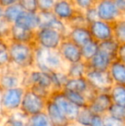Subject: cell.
I'll return each mask as SVG.
<instances>
[{
	"instance_id": "cell-48",
	"label": "cell",
	"mask_w": 125,
	"mask_h": 126,
	"mask_svg": "<svg viewBox=\"0 0 125 126\" xmlns=\"http://www.w3.org/2000/svg\"><path fill=\"white\" fill-rule=\"evenodd\" d=\"M97 1H100V0H96V2H97Z\"/></svg>"
},
{
	"instance_id": "cell-27",
	"label": "cell",
	"mask_w": 125,
	"mask_h": 126,
	"mask_svg": "<svg viewBox=\"0 0 125 126\" xmlns=\"http://www.w3.org/2000/svg\"><path fill=\"white\" fill-rule=\"evenodd\" d=\"M52 80V84H53L54 92L56 91H63L69 77L68 74L65 70H59V71H55L51 73Z\"/></svg>"
},
{
	"instance_id": "cell-8",
	"label": "cell",
	"mask_w": 125,
	"mask_h": 126,
	"mask_svg": "<svg viewBox=\"0 0 125 126\" xmlns=\"http://www.w3.org/2000/svg\"><path fill=\"white\" fill-rule=\"evenodd\" d=\"M23 86L25 88L32 86L40 87L54 92L51 73L40 70L35 67L25 71Z\"/></svg>"
},
{
	"instance_id": "cell-9",
	"label": "cell",
	"mask_w": 125,
	"mask_h": 126,
	"mask_svg": "<svg viewBox=\"0 0 125 126\" xmlns=\"http://www.w3.org/2000/svg\"><path fill=\"white\" fill-rule=\"evenodd\" d=\"M94 7L96 9L98 18L111 23H114L124 16L117 8L114 0L97 1Z\"/></svg>"
},
{
	"instance_id": "cell-40",
	"label": "cell",
	"mask_w": 125,
	"mask_h": 126,
	"mask_svg": "<svg viewBox=\"0 0 125 126\" xmlns=\"http://www.w3.org/2000/svg\"><path fill=\"white\" fill-rule=\"evenodd\" d=\"M104 120L105 126H125V120L113 118L108 114L104 115Z\"/></svg>"
},
{
	"instance_id": "cell-18",
	"label": "cell",
	"mask_w": 125,
	"mask_h": 126,
	"mask_svg": "<svg viewBox=\"0 0 125 126\" xmlns=\"http://www.w3.org/2000/svg\"><path fill=\"white\" fill-rule=\"evenodd\" d=\"M45 111L50 118L53 126H69L72 125L69 119L64 116V114L61 111L58 106L55 104L51 99L47 100Z\"/></svg>"
},
{
	"instance_id": "cell-20",
	"label": "cell",
	"mask_w": 125,
	"mask_h": 126,
	"mask_svg": "<svg viewBox=\"0 0 125 126\" xmlns=\"http://www.w3.org/2000/svg\"><path fill=\"white\" fill-rule=\"evenodd\" d=\"M113 60L115 59L111 56L107 54L105 51L98 50V52L88 62H87V63L89 69L98 70H108Z\"/></svg>"
},
{
	"instance_id": "cell-30",
	"label": "cell",
	"mask_w": 125,
	"mask_h": 126,
	"mask_svg": "<svg viewBox=\"0 0 125 126\" xmlns=\"http://www.w3.org/2000/svg\"><path fill=\"white\" fill-rule=\"evenodd\" d=\"M94 114V113L91 111L88 106L81 107L75 124H77L80 126H89Z\"/></svg>"
},
{
	"instance_id": "cell-39",
	"label": "cell",
	"mask_w": 125,
	"mask_h": 126,
	"mask_svg": "<svg viewBox=\"0 0 125 126\" xmlns=\"http://www.w3.org/2000/svg\"><path fill=\"white\" fill-rule=\"evenodd\" d=\"M56 0H39L38 12H50L55 4Z\"/></svg>"
},
{
	"instance_id": "cell-14",
	"label": "cell",
	"mask_w": 125,
	"mask_h": 126,
	"mask_svg": "<svg viewBox=\"0 0 125 126\" xmlns=\"http://www.w3.org/2000/svg\"><path fill=\"white\" fill-rule=\"evenodd\" d=\"M63 90H69V91L79 92L86 95L88 102L97 93L96 91L89 85L87 80L85 76L83 77L69 78Z\"/></svg>"
},
{
	"instance_id": "cell-3",
	"label": "cell",
	"mask_w": 125,
	"mask_h": 126,
	"mask_svg": "<svg viewBox=\"0 0 125 126\" xmlns=\"http://www.w3.org/2000/svg\"><path fill=\"white\" fill-rule=\"evenodd\" d=\"M65 37L57 30L47 27H40L35 31L34 46L44 49L57 50Z\"/></svg>"
},
{
	"instance_id": "cell-7",
	"label": "cell",
	"mask_w": 125,
	"mask_h": 126,
	"mask_svg": "<svg viewBox=\"0 0 125 126\" xmlns=\"http://www.w3.org/2000/svg\"><path fill=\"white\" fill-rule=\"evenodd\" d=\"M89 85L96 92H109L114 82L108 70L89 69L85 75Z\"/></svg>"
},
{
	"instance_id": "cell-38",
	"label": "cell",
	"mask_w": 125,
	"mask_h": 126,
	"mask_svg": "<svg viewBox=\"0 0 125 126\" xmlns=\"http://www.w3.org/2000/svg\"><path fill=\"white\" fill-rule=\"evenodd\" d=\"M72 2L77 10L82 12L94 7L96 3V0H72Z\"/></svg>"
},
{
	"instance_id": "cell-16",
	"label": "cell",
	"mask_w": 125,
	"mask_h": 126,
	"mask_svg": "<svg viewBox=\"0 0 125 126\" xmlns=\"http://www.w3.org/2000/svg\"><path fill=\"white\" fill-rule=\"evenodd\" d=\"M40 16V27H47L57 30L66 36L69 30V26L66 22L57 18L52 11L50 12H39Z\"/></svg>"
},
{
	"instance_id": "cell-49",
	"label": "cell",
	"mask_w": 125,
	"mask_h": 126,
	"mask_svg": "<svg viewBox=\"0 0 125 126\" xmlns=\"http://www.w3.org/2000/svg\"><path fill=\"white\" fill-rule=\"evenodd\" d=\"M0 70H1V69H0Z\"/></svg>"
},
{
	"instance_id": "cell-36",
	"label": "cell",
	"mask_w": 125,
	"mask_h": 126,
	"mask_svg": "<svg viewBox=\"0 0 125 126\" xmlns=\"http://www.w3.org/2000/svg\"><path fill=\"white\" fill-rule=\"evenodd\" d=\"M69 27H79V26H88L87 19H86L84 13L82 11H79L75 14V16L71 19L68 23Z\"/></svg>"
},
{
	"instance_id": "cell-31",
	"label": "cell",
	"mask_w": 125,
	"mask_h": 126,
	"mask_svg": "<svg viewBox=\"0 0 125 126\" xmlns=\"http://www.w3.org/2000/svg\"><path fill=\"white\" fill-rule=\"evenodd\" d=\"M119 47V43L115 39L105 40V41L99 42V50L105 51L107 54L111 56L114 59L117 58V50Z\"/></svg>"
},
{
	"instance_id": "cell-45",
	"label": "cell",
	"mask_w": 125,
	"mask_h": 126,
	"mask_svg": "<svg viewBox=\"0 0 125 126\" xmlns=\"http://www.w3.org/2000/svg\"><path fill=\"white\" fill-rule=\"evenodd\" d=\"M121 13L125 16V0H114Z\"/></svg>"
},
{
	"instance_id": "cell-10",
	"label": "cell",
	"mask_w": 125,
	"mask_h": 126,
	"mask_svg": "<svg viewBox=\"0 0 125 126\" xmlns=\"http://www.w3.org/2000/svg\"><path fill=\"white\" fill-rule=\"evenodd\" d=\"M50 99L58 106L61 111L64 114V116L68 118L70 123H75V119H76L81 107L77 106L73 102H71L65 96L63 91L53 92L52 96L50 97Z\"/></svg>"
},
{
	"instance_id": "cell-43",
	"label": "cell",
	"mask_w": 125,
	"mask_h": 126,
	"mask_svg": "<svg viewBox=\"0 0 125 126\" xmlns=\"http://www.w3.org/2000/svg\"><path fill=\"white\" fill-rule=\"evenodd\" d=\"M117 59L122 61L125 63V43L119 44L118 50H117Z\"/></svg>"
},
{
	"instance_id": "cell-34",
	"label": "cell",
	"mask_w": 125,
	"mask_h": 126,
	"mask_svg": "<svg viewBox=\"0 0 125 126\" xmlns=\"http://www.w3.org/2000/svg\"><path fill=\"white\" fill-rule=\"evenodd\" d=\"M12 25L13 24L6 21L3 17L0 19V39L4 41L10 40Z\"/></svg>"
},
{
	"instance_id": "cell-2",
	"label": "cell",
	"mask_w": 125,
	"mask_h": 126,
	"mask_svg": "<svg viewBox=\"0 0 125 126\" xmlns=\"http://www.w3.org/2000/svg\"><path fill=\"white\" fill-rule=\"evenodd\" d=\"M67 64L58 50H50L35 47L34 67L40 70L52 73L59 70L66 71Z\"/></svg>"
},
{
	"instance_id": "cell-23",
	"label": "cell",
	"mask_w": 125,
	"mask_h": 126,
	"mask_svg": "<svg viewBox=\"0 0 125 126\" xmlns=\"http://www.w3.org/2000/svg\"><path fill=\"white\" fill-rule=\"evenodd\" d=\"M87 70H88V66H87V62L82 60V61L77 62V63L68 64L66 69V73L70 78L83 77L85 76Z\"/></svg>"
},
{
	"instance_id": "cell-25",
	"label": "cell",
	"mask_w": 125,
	"mask_h": 126,
	"mask_svg": "<svg viewBox=\"0 0 125 126\" xmlns=\"http://www.w3.org/2000/svg\"><path fill=\"white\" fill-rule=\"evenodd\" d=\"M23 11V9L20 6V4L15 3L3 9V17L11 24H15Z\"/></svg>"
},
{
	"instance_id": "cell-44",
	"label": "cell",
	"mask_w": 125,
	"mask_h": 126,
	"mask_svg": "<svg viewBox=\"0 0 125 126\" xmlns=\"http://www.w3.org/2000/svg\"><path fill=\"white\" fill-rule=\"evenodd\" d=\"M18 1L19 0H0V7L4 9L6 7L10 6V5L18 3Z\"/></svg>"
},
{
	"instance_id": "cell-21",
	"label": "cell",
	"mask_w": 125,
	"mask_h": 126,
	"mask_svg": "<svg viewBox=\"0 0 125 126\" xmlns=\"http://www.w3.org/2000/svg\"><path fill=\"white\" fill-rule=\"evenodd\" d=\"M15 24L35 32L40 27V14L39 12H30L24 10Z\"/></svg>"
},
{
	"instance_id": "cell-11",
	"label": "cell",
	"mask_w": 125,
	"mask_h": 126,
	"mask_svg": "<svg viewBox=\"0 0 125 126\" xmlns=\"http://www.w3.org/2000/svg\"><path fill=\"white\" fill-rule=\"evenodd\" d=\"M88 28L92 38L98 43L114 39L113 23L97 19L88 24Z\"/></svg>"
},
{
	"instance_id": "cell-12",
	"label": "cell",
	"mask_w": 125,
	"mask_h": 126,
	"mask_svg": "<svg viewBox=\"0 0 125 126\" xmlns=\"http://www.w3.org/2000/svg\"><path fill=\"white\" fill-rule=\"evenodd\" d=\"M58 51L61 57L67 64L77 63L82 61V55L81 47L70 40L67 37L63 40L61 45L58 47Z\"/></svg>"
},
{
	"instance_id": "cell-28",
	"label": "cell",
	"mask_w": 125,
	"mask_h": 126,
	"mask_svg": "<svg viewBox=\"0 0 125 126\" xmlns=\"http://www.w3.org/2000/svg\"><path fill=\"white\" fill-rule=\"evenodd\" d=\"M63 93L71 102H73L79 107H83L88 105V100L83 94L79 93V92L69 91V90H63Z\"/></svg>"
},
{
	"instance_id": "cell-26",
	"label": "cell",
	"mask_w": 125,
	"mask_h": 126,
	"mask_svg": "<svg viewBox=\"0 0 125 126\" xmlns=\"http://www.w3.org/2000/svg\"><path fill=\"white\" fill-rule=\"evenodd\" d=\"M112 103L125 106V86L120 84H113L109 91Z\"/></svg>"
},
{
	"instance_id": "cell-6",
	"label": "cell",
	"mask_w": 125,
	"mask_h": 126,
	"mask_svg": "<svg viewBox=\"0 0 125 126\" xmlns=\"http://www.w3.org/2000/svg\"><path fill=\"white\" fill-rule=\"evenodd\" d=\"M25 71L12 64L0 70V90L10 89L23 86Z\"/></svg>"
},
{
	"instance_id": "cell-41",
	"label": "cell",
	"mask_w": 125,
	"mask_h": 126,
	"mask_svg": "<svg viewBox=\"0 0 125 126\" xmlns=\"http://www.w3.org/2000/svg\"><path fill=\"white\" fill-rule=\"evenodd\" d=\"M83 13H84V16H85L86 19H87V22H88V24L90 23V22L97 20V19H98V15H97L96 9H95L94 6L92 7V8H90V9H88V10H85Z\"/></svg>"
},
{
	"instance_id": "cell-24",
	"label": "cell",
	"mask_w": 125,
	"mask_h": 126,
	"mask_svg": "<svg viewBox=\"0 0 125 126\" xmlns=\"http://www.w3.org/2000/svg\"><path fill=\"white\" fill-rule=\"evenodd\" d=\"M81 50H82V59L85 62H88L99 50V43L92 39L83 46H82Z\"/></svg>"
},
{
	"instance_id": "cell-46",
	"label": "cell",
	"mask_w": 125,
	"mask_h": 126,
	"mask_svg": "<svg viewBox=\"0 0 125 126\" xmlns=\"http://www.w3.org/2000/svg\"><path fill=\"white\" fill-rule=\"evenodd\" d=\"M3 9L2 7H0V19L3 18Z\"/></svg>"
},
{
	"instance_id": "cell-42",
	"label": "cell",
	"mask_w": 125,
	"mask_h": 126,
	"mask_svg": "<svg viewBox=\"0 0 125 126\" xmlns=\"http://www.w3.org/2000/svg\"><path fill=\"white\" fill-rule=\"evenodd\" d=\"M89 126H105V120H104V115L94 114Z\"/></svg>"
},
{
	"instance_id": "cell-1",
	"label": "cell",
	"mask_w": 125,
	"mask_h": 126,
	"mask_svg": "<svg viewBox=\"0 0 125 126\" xmlns=\"http://www.w3.org/2000/svg\"><path fill=\"white\" fill-rule=\"evenodd\" d=\"M11 64L26 71L34 67L35 46L34 44L19 43L9 41Z\"/></svg>"
},
{
	"instance_id": "cell-4",
	"label": "cell",
	"mask_w": 125,
	"mask_h": 126,
	"mask_svg": "<svg viewBox=\"0 0 125 126\" xmlns=\"http://www.w3.org/2000/svg\"><path fill=\"white\" fill-rule=\"evenodd\" d=\"M26 88L24 86L16 87L2 91L1 109L2 114H10L19 111Z\"/></svg>"
},
{
	"instance_id": "cell-32",
	"label": "cell",
	"mask_w": 125,
	"mask_h": 126,
	"mask_svg": "<svg viewBox=\"0 0 125 126\" xmlns=\"http://www.w3.org/2000/svg\"><path fill=\"white\" fill-rule=\"evenodd\" d=\"M29 124L31 126H53L45 111L29 117Z\"/></svg>"
},
{
	"instance_id": "cell-29",
	"label": "cell",
	"mask_w": 125,
	"mask_h": 126,
	"mask_svg": "<svg viewBox=\"0 0 125 126\" xmlns=\"http://www.w3.org/2000/svg\"><path fill=\"white\" fill-rule=\"evenodd\" d=\"M113 33L114 39L119 44L125 43V16L113 23Z\"/></svg>"
},
{
	"instance_id": "cell-47",
	"label": "cell",
	"mask_w": 125,
	"mask_h": 126,
	"mask_svg": "<svg viewBox=\"0 0 125 126\" xmlns=\"http://www.w3.org/2000/svg\"><path fill=\"white\" fill-rule=\"evenodd\" d=\"M5 42H7V41H4V40H3L2 39H0V47H1L2 46H3V44L5 43Z\"/></svg>"
},
{
	"instance_id": "cell-5",
	"label": "cell",
	"mask_w": 125,
	"mask_h": 126,
	"mask_svg": "<svg viewBox=\"0 0 125 126\" xmlns=\"http://www.w3.org/2000/svg\"><path fill=\"white\" fill-rule=\"evenodd\" d=\"M47 100H48L37 94L30 88H26V91L24 93L19 110L28 117H31L45 111Z\"/></svg>"
},
{
	"instance_id": "cell-33",
	"label": "cell",
	"mask_w": 125,
	"mask_h": 126,
	"mask_svg": "<svg viewBox=\"0 0 125 126\" xmlns=\"http://www.w3.org/2000/svg\"><path fill=\"white\" fill-rule=\"evenodd\" d=\"M9 41L5 42L0 47V69H3L5 67L11 64L10 61V51H9Z\"/></svg>"
},
{
	"instance_id": "cell-50",
	"label": "cell",
	"mask_w": 125,
	"mask_h": 126,
	"mask_svg": "<svg viewBox=\"0 0 125 126\" xmlns=\"http://www.w3.org/2000/svg\"><path fill=\"white\" fill-rule=\"evenodd\" d=\"M70 125H69V126H70Z\"/></svg>"
},
{
	"instance_id": "cell-17",
	"label": "cell",
	"mask_w": 125,
	"mask_h": 126,
	"mask_svg": "<svg viewBox=\"0 0 125 126\" xmlns=\"http://www.w3.org/2000/svg\"><path fill=\"white\" fill-rule=\"evenodd\" d=\"M66 37L75 42L79 47H82L93 39L90 31H89L88 26L69 27Z\"/></svg>"
},
{
	"instance_id": "cell-15",
	"label": "cell",
	"mask_w": 125,
	"mask_h": 126,
	"mask_svg": "<svg viewBox=\"0 0 125 126\" xmlns=\"http://www.w3.org/2000/svg\"><path fill=\"white\" fill-rule=\"evenodd\" d=\"M112 100L109 92H97L88 102V107L94 114L105 115L107 113Z\"/></svg>"
},
{
	"instance_id": "cell-13",
	"label": "cell",
	"mask_w": 125,
	"mask_h": 126,
	"mask_svg": "<svg viewBox=\"0 0 125 126\" xmlns=\"http://www.w3.org/2000/svg\"><path fill=\"white\" fill-rule=\"evenodd\" d=\"M78 12L72 0H56L52 13L67 24Z\"/></svg>"
},
{
	"instance_id": "cell-19",
	"label": "cell",
	"mask_w": 125,
	"mask_h": 126,
	"mask_svg": "<svg viewBox=\"0 0 125 126\" xmlns=\"http://www.w3.org/2000/svg\"><path fill=\"white\" fill-rule=\"evenodd\" d=\"M35 32L24 28L22 27L13 24L11 28V33L9 41L19 42V43L34 44Z\"/></svg>"
},
{
	"instance_id": "cell-22",
	"label": "cell",
	"mask_w": 125,
	"mask_h": 126,
	"mask_svg": "<svg viewBox=\"0 0 125 126\" xmlns=\"http://www.w3.org/2000/svg\"><path fill=\"white\" fill-rule=\"evenodd\" d=\"M109 73L114 84H120L125 86V63L117 59L113 60L109 67Z\"/></svg>"
},
{
	"instance_id": "cell-35",
	"label": "cell",
	"mask_w": 125,
	"mask_h": 126,
	"mask_svg": "<svg viewBox=\"0 0 125 126\" xmlns=\"http://www.w3.org/2000/svg\"><path fill=\"white\" fill-rule=\"evenodd\" d=\"M106 114L118 119L125 120V106L112 103Z\"/></svg>"
},
{
	"instance_id": "cell-37",
	"label": "cell",
	"mask_w": 125,
	"mask_h": 126,
	"mask_svg": "<svg viewBox=\"0 0 125 126\" xmlns=\"http://www.w3.org/2000/svg\"><path fill=\"white\" fill-rule=\"evenodd\" d=\"M39 0H19L18 3L25 11L38 12Z\"/></svg>"
}]
</instances>
